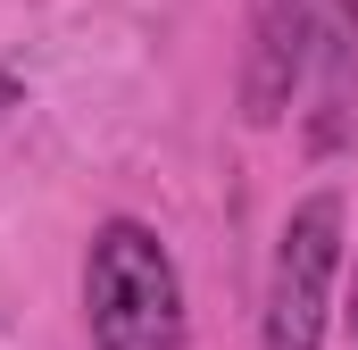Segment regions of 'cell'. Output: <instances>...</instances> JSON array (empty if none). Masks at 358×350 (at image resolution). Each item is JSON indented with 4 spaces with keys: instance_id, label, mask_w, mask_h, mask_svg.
Masks as SVG:
<instances>
[{
    "instance_id": "2",
    "label": "cell",
    "mask_w": 358,
    "mask_h": 350,
    "mask_svg": "<svg viewBox=\"0 0 358 350\" xmlns=\"http://www.w3.org/2000/svg\"><path fill=\"white\" fill-rule=\"evenodd\" d=\"M342 242H350V209L342 192H308L292 200L283 234L267 259V309H259V350H325L334 326V284H342Z\"/></svg>"
},
{
    "instance_id": "4",
    "label": "cell",
    "mask_w": 358,
    "mask_h": 350,
    "mask_svg": "<svg viewBox=\"0 0 358 350\" xmlns=\"http://www.w3.org/2000/svg\"><path fill=\"white\" fill-rule=\"evenodd\" d=\"M300 84H308V150L334 159L358 134V0H317Z\"/></svg>"
},
{
    "instance_id": "1",
    "label": "cell",
    "mask_w": 358,
    "mask_h": 350,
    "mask_svg": "<svg viewBox=\"0 0 358 350\" xmlns=\"http://www.w3.org/2000/svg\"><path fill=\"white\" fill-rule=\"evenodd\" d=\"M84 317L92 350H183L192 309H183V267L142 217H100L84 251Z\"/></svg>"
},
{
    "instance_id": "3",
    "label": "cell",
    "mask_w": 358,
    "mask_h": 350,
    "mask_svg": "<svg viewBox=\"0 0 358 350\" xmlns=\"http://www.w3.org/2000/svg\"><path fill=\"white\" fill-rule=\"evenodd\" d=\"M308 17L317 0H250V42H242V117L267 134L292 117L308 76Z\"/></svg>"
},
{
    "instance_id": "6",
    "label": "cell",
    "mask_w": 358,
    "mask_h": 350,
    "mask_svg": "<svg viewBox=\"0 0 358 350\" xmlns=\"http://www.w3.org/2000/svg\"><path fill=\"white\" fill-rule=\"evenodd\" d=\"M350 342H358V284H350Z\"/></svg>"
},
{
    "instance_id": "5",
    "label": "cell",
    "mask_w": 358,
    "mask_h": 350,
    "mask_svg": "<svg viewBox=\"0 0 358 350\" xmlns=\"http://www.w3.org/2000/svg\"><path fill=\"white\" fill-rule=\"evenodd\" d=\"M17 108H25V84H17V76H8V67H0V125H8V117H17Z\"/></svg>"
}]
</instances>
